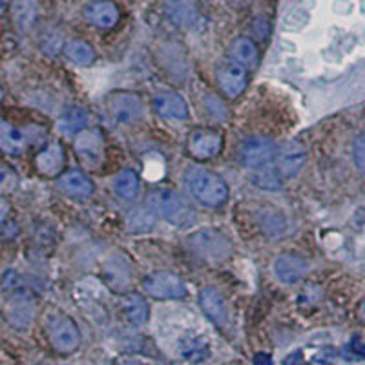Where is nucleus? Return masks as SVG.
I'll list each match as a JSON object with an SVG mask.
<instances>
[{"label":"nucleus","mask_w":365,"mask_h":365,"mask_svg":"<svg viewBox=\"0 0 365 365\" xmlns=\"http://www.w3.org/2000/svg\"><path fill=\"white\" fill-rule=\"evenodd\" d=\"M347 351H349V354H351V356H354V358H365V344H361V341L354 340L353 344L349 345Z\"/></svg>","instance_id":"34"},{"label":"nucleus","mask_w":365,"mask_h":365,"mask_svg":"<svg viewBox=\"0 0 365 365\" xmlns=\"http://www.w3.org/2000/svg\"><path fill=\"white\" fill-rule=\"evenodd\" d=\"M117 365H143V364L137 360H120Z\"/></svg>","instance_id":"37"},{"label":"nucleus","mask_w":365,"mask_h":365,"mask_svg":"<svg viewBox=\"0 0 365 365\" xmlns=\"http://www.w3.org/2000/svg\"><path fill=\"white\" fill-rule=\"evenodd\" d=\"M143 291L154 299H181L187 296V285L178 274L155 270L146 274L141 282Z\"/></svg>","instance_id":"6"},{"label":"nucleus","mask_w":365,"mask_h":365,"mask_svg":"<svg viewBox=\"0 0 365 365\" xmlns=\"http://www.w3.org/2000/svg\"><path fill=\"white\" fill-rule=\"evenodd\" d=\"M73 150L86 168L96 170L104 161V141L97 130L84 128L75 135Z\"/></svg>","instance_id":"8"},{"label":"nucleus","mask_w":365,"mask_h":365,"mask_svg":"<svg viewBox=\"0 0 365 365\" xmlns=\"http://www.w3.org/2000/svg\"><path fill=\"white\" fill-rule=\"evenodd\" d=\"M152 106L161 115L163 119L172 120H182L188 117V104L187 101L179 96L178 91L172 90H161L154 93L152 97Z\"/></svg>","instance_id":"13"},{"label":"nucleus","mask_w":365,"mask_h":365,"mask_svg":"<svg viewBox=\"0 0 365 365\" xmlns=\"http://www.w3.org/2000/svg\"><path fill=\"white\" fill-rule=\"evenodd\" d=\"M205 2H208V0H205Z\"/></svg>","instance_id":"39"},{"label":"nucleus","mask_w":365,"mask_h":365,"mask_svg":"<svg viewBox=\"0 0 365 365\" xmlns=\"http://www.w3.org/2000/svg\"><path fill=\"white\" fill-rule=\"evenodd\" d=\"M46 334L51 347L61 354H70L81 345V332L77 324L68 314L53 312L46 318Z\"/></svg>","instance_id":"4"},{"label":"nucleus","mask_w":365,"mask_h":365,"mask_svg":"<svg viewBox=\"0 0 365 365\" xmlns=\"http://www.w3.org/2000/svg\"><path fill=\"white\" fill-rule=\"evenodd\" d=\"M250 181L256 185V187L263 188V190H279L282 188V175L278 174L276 166L267 165L262 168H256L250 174Z\"/></svg>","instance_id":"30"},{"label":"nucleus","mask_w":365,"mask_h":365,"mask_svg":"<svg viewBox=\"0 0 365 365\" xmlns=\"http://www.w3.org/2000/svg\"><path fill=\"white\" fill-rule=\"evenodd\" d=\"M165 11L168 19L179 28H192L200 17L192 0H166Z\"/></svg>","instance_id":"20"},{"label":"nucleus","mask_w":365,"mask_h":365,"mask_svg":"<svg viewBox=\"0 0 365 365\" xmlns=\"http://www.w3.org/2000/svg\"><path fill=\"white\" fill-rule=\"evenodd\" d=\"M179 353L188 361H203L210 356V345L201 336L187 334L179 340Z\"/></svg>","instance_id":"27"},{"label":"nucleus","mask_w":365,"mask_h":365,"mask_svg":"<svg viewBox=\"0 0 365 365\" xmlns=\"http://www.w3.org/2000/svg\"><path fill=\"white\" fill-rule=\"evenodd\" d=\"M26 146H28L26 133L8 120L0 119V150L6 154L19 155L24 152Z\"/></svg>","instance_id":"22"},{"label":"nucleus","mask_w":365,"mask_h":365,"mask_svg":"<svg viewBox=\"0 0 365 365\" xmlns=\"http://www.w3.org/2000/svg\"><path fill=\"white\" fill-rule=\"evenodd\" d=\"M353 159H354V165L360 172L365 174V132L360 133V135L354 139V145H353Z\"/></svg>","instance_id":"33"},{"label":"nucleus","mask_w":365,"mask_h":365,"mask_svg":"<svg viewBox=\"0 0 365 365\" xmlns=\"http://www.w3.org/2000/svg\"><path fill=\"white\" fill-rule=\"evenodd\" d=\"M8 214H9L8 200H4V197L0 195V223H2V221H4L6 217H8Z\"/></svg>","instance_id":"36"},{"label":"nucleus","mask_w":365,"mask_h":365,"mask_svg":"<svg viewBox=\"0 0 365 365\" xmlns=\"http://www.w3.org/2000/svg\"><path fill=\"white\" fill-rule=\"evenodd\" d=\"M11 19L21 34H28L37 21V0H13Z\"/></svg>","instance_id":"25"},{"label":"nucleus","mask_w":365,"mask_h":365,"mask_svg":"<svg viewBox=\"0 0 365 365\" xmlns=\"http://www.w3.org/2000/svg\"><path fill=\"white\" fill-rule=\"evenodd\" d=\"M2 97H4V91H2V88H0V101H2Z\"/></svg>","instance_id":"38"},{"label":"nucleus","mask_w":365,"mask_h":365,"mask_svg":"<svg viewBox=\"0 0 365 365\" xmlns=\"http://www.w3.org/2000/svg\"><path fill=\"white\" fill-rule=\"evenodd\" d=\"M84 19L99 29H112L119 22V8L113 0H90L84 6Z\"/></svg>","instance_id":"14"},{"label":"nucleus","mask_w":365,"mask_h":365,"mask_svg":"<svg viewBox=\"0 0 365 365\" xmlns=\"http://www.w3.org/2000/svg\"><path fill=\"white\" fill-rule=\"evenodd\" d=\"M57 188L68 197L73 200H84L93 192V182L84 172L68 170L57 178Z\"/></svg>","instance_id":"18"},{"label":"nucleus","mask_w":365,"mask_h":365,"mask_svg":"<svg viewBox=\"0 0 365 365\" xmlns=\"http://www.w3.org/2000/svg\"><path fill=\"white\" fill-rule=\"evenodd\" d=\"M188 247L192 252L210 263L227 262L232 256V240L217 228H201L188 237Z\"/></svg>","instance_id":"3"},{"label":"nucleus","mask_w":365,"mask_h":365,"mask_svg":"<svg viewBox=\"0 0 365 365\" xmlns=\"http://www.w3.org/2000/svg\"><path fill=\"white\" fill-rule=\"evenodd\" d=\"M307 161V150L299 141H285L276 150V170L282 179H291L302 170V166Z\"/></svg>","instance_id":"12"},{"label":"nucleus","mask_w":365,"mask_h":365,"mask_svg":"<svg viewBox=\"0 0 365 365\" xmlns=\"http://www.w3.org/2000/svg\"><path fill=\"white\" fill-rule=\"evenodd\" d=\"M223 133L216 128H197L188 133L187 152L197 161L216 158L223 148Z\"/></svg>","instance_id":"7"},{"label":"nucleus","mask_w":365,"mask_h":365,"mask_svg":"<svg viewBox=\"0 0 365 365\" xmlns=\"http://www.w3.org/2000/svg\"><path fill=\"white\" fill-rule=\"evenodd\" d=\"M276 145L267 135H249L237 146V159L245 168L256 170L262 166L272 165L276 158Z\"/></svg>","instance_id":"5"},{"label":"nucleus","mask_w":365,"mask_h":365,"mask_svg":"<svg viewBox=\"0 0 365 365\" xmlns=\"http://www.w3.org/2000/svg\"><path fill=\"white\" fill-rule=\"evenodd\" d=\"M113 190L119 197L123 200H135L139 195V190H141V181L137 178V174L133 170H120L119 174L113 178Z\"/></svg>","instance_id":"29"},{"label":"nucleus","mask_w":365,"mask_h":365,"mask_svg":"<svg viewBox=\"0 0 365 365\" xmlns=\"http://www.w3.org/2000/svg\"><path fill=\"white\" fill-rule=\"evenodd\" d=\"M158 212L170 225L178 228H190L195 223L194 205L178 190H158L148 197Z\"/></svg>","instance_id":"2"},{"label":"nucleus","mask_w":365,"mask_h":365,"mask_svg":"<svg viewBox=\"0 0 365 365\" xmlns=\"http://www.w3.org/2000/svg\"><path fill=\"white\" fill-rule=\"evenodd\" d=\"M309 265L302 256L294 252H283L274 259L272 270L283 283H296L305 276Z\"/></svg>","instance_id":"16"},{"label":"nucleus","mask_w":365,"mask_h":365,"mask_svg":"<svg viewBox=\"0 0 365 365\" xmlns=\"http://www.w3.org/2000/svg\"><path fill=\"white\" fill-rule=\"evenodd\" d=\"M120 311L125 314L132 325H143L146 324V319L150 316V307L146 299L137 292H126L120 298Z\"/></svg>","instance_id":"24"},{"label":"nucleus","mask_w":365,"mask_h":365,"mask_svg":"<svg viewBox=\"0 0 365 365\" xmlns=\"http://www.w3.org/2000/svg\"><path fill=\"white\" fill-rule=\"evenodd\" d=\"M63 53L70 63L77 64V66H90L96 61L93 48L81 38H71V41L64 42Z\"/></svg>","instance_id":"26"},{"label":"nucleus","mask_w":365,"mask_h":365,"mask_svg":"<svg viewBox=\"0 0 365 365\" xmlns=\"http://www.w3.org/2000/svg\"><path fill=\"white\" fill-rule=\"evenodd\" d=\"M19 187V175L6 165H0V194H11Z\"/></svg>","instance_id":"31"},{"label":"nucleus","mask_w":365,"mask_h":365,"mask_svg":"<svg viewBox=\"0 0 365 365\" xmlns=\"http://www.w3.org/2000/svg\"><path fill=\"white\" fill-rule=\"evenodd\" d=\"M228 58L245 68H254L259 61V51L252 38L237 37L228 46Z\"/></svg>","instance_id":"21"},{"label":"nucleus","mask_w":365,"mask_h":365,"mask_svg":"<svg viewBox=\"0 0 365 365\" xmlns=\"http://www.w3.org/2000/svg\"><path fill=\"white\" fill-rule=\"evenodd\" d=\"M254 365H274V361L272 358H270V354L259 353L254 356Z\"/></svg>","instance_id":"35"},{"label":"nucleus","mask_w":365,"mask_h":365,"mask_svg":"<svg viewBox=\"0 0 365 365\" xmlns=\"http://www.w3.org/2000/svg\"><path fill=\"white\" fill-rule=\"evenodd\" d=\"M185 187L197 203L205 207H220L228 200V185L220 174L205 166H190L182 175Z\"/></svg>","instance_id":"1"},{"label":"nucleus","mask_w":365,"mask_h":365,"mask_svg":"<svg viewBox=\"0 0 365 365\" xmlns=\"http://www.w3.org/2000/svg\"><path fill=\"white\" fill-rule=\"evenodd\" d=\"M200 305L203 309L205 316L210 319L212 324L217 325V327H225L227 325V305H225L223 296L220 294L217 289H214V287H203L200 292Z\"/></svg>","instance_id":"17"},{"label":"nucleus","mask_w":365,"mask_h":365,"mask_svg":"<svg viewBox=\"0 0 365 365\" xmlns=\"http://www.w3.org/2000/svg\"><path fill=\"white\" fill-rule=\"evenodd\" d=\"M35 311H37V303H35L34 294L26 289H17L13 292L4 309L8 322L17 329L28 327L34 322Z\"/></svg>","instance_id":"10"},{"label":"nucleus","mask_w":365,"mask_h":365,"mask_svg":"<svg viewBox=\"0 0 365 365\" xmlns=\"http://www.w3.org/2000/svg\"><path fill=\"white\" fill-rule=\"evenodd\" d=\"M263 227L269 234H282L285 232V220L279 212H274V214H267L265 220H263Z\"/></svg>","instance_id":"32"},{"label":"nucleus","mask_w":365,"mask_h":365,"mask_svg":"<svg viewBox=\"0 0 365 365\" xmlns=\"http://www.w3.org/2000/svg\"><path fill=\"white\" fill-rule=\"evenodd\" d=\"M64 163H66V154L64 146L61 143L53 141L46 145L44 148L35 155V168L44 178H57L63 174Z\"/></svg>","instance_id":"15"},{"label":"nucleus","mask_w":365,"mask_h":365,"mask_svg":"<svg viewBox=\"0 0 365 365\" xmlns=\"http://www.w3.org/2000/svg\"><path fill=\"white\" fill-rule=\"evenodd\" d=\"M130 263L123 254H117L112 259L104 263V279L110 283L112 289H126L130 283Z\"/></svg>","instance_id":"23"},{"label":"nucleus","mask_w":365,"mask_h":365,"mask_svg":"<svg viewBox=\"0 0 365 365\" xmlns=\"http://www.w3.org/2000/svg\"><path fill=\"white\" fill-rule=\"evenodd\" d=\"M216 83L225 97L236 99L245 91L247 84H249V71L243 64L230 61V63H225L217 68Z\"/></svg>","instance_id":"11"},{"label":"nucleus","mask_w":365,"mask_h":365,"mask_svg":"<svg viewBox=\"0 0 365 365\" xmlns=\"http://www.w3.org/2000/svg\"><path fill=\"white\" fill-rule=\"evenodd\" d=\"M88 115L83 108L71 106L57 120V130L64 135H77L81 130L86 128Z\"/></svg>","instance_id":"28"},{"label":"nucleus","mask_w":365,"mask_h":365,"mask_svg":"<svg viewBox=\"0 0 365 365\" xmlns=\"http://www.w3.org/2000/svg\"><path fill=\"white\" fill-rule=\"evenodd\" d=\"M106 110L115 123H133L143 115V101L132 91H115L106 99Z\"/></svg>","instance_id":"9"},{"label":"nucleus","mask_w":365,"mask_h":365,"mask_svg":"<svg viewBox=\"0 0 365 365\" xmlns=\"http://www.w3.org/2000/svg\"><path fill=\"white\" fill-rule=\"evenodd\" d=\"M158 208H155L152 201H148V203L135 207L133 210L128 212V216H126V230L132 234L148 232V230H152L158 225Z\"/></svg>","instance_id":"19"}]
</instances>
